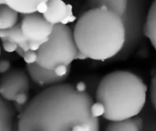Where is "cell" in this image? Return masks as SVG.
Here are the masks:
<instances>
[{
	"mask_svg": "<svg viewBox=\"0 0 156 131\" xmlns=\"http://www.w3.org/2000/svg\"><path fill=\"white\" fill-rule=\"evenodd\" d=\"M93 99L76 86L62 83L46 88L20 112L18 131H100L91 114Z\"/></svg>",
	"mask_w": 156,
	"mask_h": 131,
	"instance_id": "6da1fadb",
	"label": "cell"
},
{
	"mask_svg": "<svg viewBox=\"0 0 156 131\" xmlns=\"http://www.w3.org/2000/svg\"><path fill=\"white\" fill-rule=\"evenodd\" d=\"M72 31L80 58L111 61L122 50L126 41L122 18L106 7L85 10Z\"/></svg>",
	"mask_w": 156,
	"mask_h": 131,
	"instance_id": "7a4b0ae2",
	"label": "cell"
},
{
	"mask_svg": "<svg viewBox=\"0 0 156 131\" xmlns=\"http://www.w3.org/2000/svg\"><path fill=\"white\" fill-rule=\"evenodd\" d=\"M147 86L137 75L125 70L111 72L100 81L96 102L104 107L103 118L120 121L136 117L144 108Z\"/></svg>",
	"mask_w": 156,
	"mask_h": 131,
	"instance_id": "3957f363",
	"label": "cell"
},
{
	"mask_svg": "<svg viewBox=\"0 0 156 131\" xmlns=\"http://www.w3.org/2000/svg\"><path fill=\"white\" fill-rule=\"evenodd\" d=\"M85 9L106 7L120 16L126 29V41L122 50L111 62L128 59L144 38V25L149 9V0H86Z\"/></svg>",
	"mask_w": 156,
	"mask_h": 131,
	"instance_id": "277c9868",
	"label": "cell"
},
{
	"mask_svg": "<svg viewBox=\"0 0 156 131\" xmlns=\"http://www.w3.org/2000/svg\"><path fill=\"white\" fill-rule=\"evenodd\" d=\"M36 53V64L51 70L59 66H70L80 55L73 31L66 24L53 26L49 37L39 46Z\"/></svg>",
	"mask_w": 156,
	"mask_h": 131,
	"instance_id": "5b68a950",
	"label": "cell"
},
{
	"mask_svg": "<svg viewBox=\"0 0 156 131\" xmlns=\"http://www.w3.org/2000/svg\"><path fill=\"white\" fill-rule=\"evenodd\" d=\"M19 25L22 34L28 42L40 45L48 40L53 30V25L48 23L39 12L23 15Z\"/></svg>",
	"mask_w": 156,
	"mask_h": 131,
	"instance_id": "8992f818",
	"label": "cell"
},
{
	"mask_svg": "<svg viewBox=\"0 0 156 131\" xmlns=\"http://www.w3.org/2000/svg\"><path fill=\"white\" fill-rule=\"evenodd\" d=\"M29 88L28 76L20 68L8 70L0 78V96L8 101H15L20 94H27Z\"/></svg>",
	"mask_w": 156,
	"mask_h": 131,
	"instance_id": "52a82bcc",
	"label": "cell"
},
{
	"mask_svg": "<svg viewBox=\"0 0 156 131\" xmlns=\"http://www.w3.org/2000/svg\"><path fill=\"white\" fill-rule=\"evenodd\" d=\"M27 74L36 84L42 87H53L65 83L68 77H59L55 70L47 69L36 63L27 65Z\"/></svg>",
	"mask_w": 156,
	"mask_h": 131,
	"instance_id": "ba28073f",
	"label": "cell"
},
{
	"mask_svg": "<svg viewBox=\"0 0 156 131\" xmlns=\"http://www.w3.org/2000/svg\"><path fill=\"white\" fill-rule=\"evenodd\" d=\"M41 14L48 23L55 26L65 24L70 16V9L63 0H48Z\"/></svg>",
	"mask_w": 156,
	"mask_h": 131,
	"instance_id": "9c48e42d",
	"label": "cell"
},
{
	"mask_svg": "<svg viewBox=\"0 0 156 131\" xmlns=\"http://www.w3.org/2000/svg\"><path fill=\"white\" fill-rule=\"evenodd\" d=\"M48 0H4L5 4L18 14L26 15L43 11Z\"/></svg>",
	"mask_w": 156,
	"mask_h": 131,
	"instance_id": "30bf717a",
	"label": "cell"
},
{
	"mask_svg": "<svg viewBox=\"0 0 156 131\" xmlns=\"http://www.w3.org/2000/svg\"><path fill=\"white\" fill-rule=\"evenodd\" d=\"M16 109L10 101L0 96V131H12L15 122Z\"/></svg>",
	"mask_w": 156,
	"mask_h": 131,
	"instance_id": "8fae6325",
	"label": "cell"
},
{
	"mask_svg": "<svg viewBox=\"0 0 156 131\" xmlns=\"http://www.w3.org/2000/svg\"><path fill=\"white\" fill-rule=\"evenodd\" d=\"M0 38H2L3 40H8L16 44L18 47L22 49L24 52H27L29 50V42L22 34L19 23H17L16 26H14L13 27L9 29L0 30Z\"/></svg>",
	"mask_w": 156,
	"mask_h": 131,
	"instance_id": "7c38bea8",
	"label": "cell"
},
{
	"mask_svg": "<svg viewBox=\"0 0 156 131\" xmlns=\"http://www.w3.org/2000/svg\"><path fill=\"white\" fill-rule=\"evenodd\" d=\"M144 36L148 37L156 50V0H154L148 9L144 25Z\"/></svg>",
	"mask_w": 156,
	"mask_h": 131,
	"instance_id": "4fadbf2b",
	"label": "cell"
},
{
	"mask_svg": "<svg viewBox=\"0 0 156 131\" xmlns=\"http://www.w3.org/2000/svg\"><path fill=\"white\" fill-rule=\"evenodd\" d=\"M0 21L1 29H9L16 26L18 22V13L10 8L5 3H0Z\"/></svg>",
	"mask_w": 156,
	"mask_h": 131,
	"instance_id": "5bb4252c",
	"label": "cell"
},
{
	"mask_svg": "<svg viewBox=\"0 0 156 131\" xmlns=\"http://www.w3.org/2000/svg\"><path fill=\"white\" fill-rule=\"evenodd\" d=\"M105 131H139L133 119L120 121H111Z\"/></svg>",
	"mask_w": 156,
	"mask_h": 131,
	"instance_id": "9a60e30c",
	"label": "cell"
},
{
	"mask_svg": "<svg viewBox=\"0 0 156 131\" xmlns=\"http://www.w3.org/2000/svg\"><path fill=\"white\" fill-rule=\"evenodd\" d=\"M150 97L152 104L156 111V70L153 75L152 81H151V87H150Z\"/></svg>",
	"mask_w": 156,
	"mask_h": 131,
	"instance_id": "2e32d148",
	"label": "cell"
},
{
	"mask_svg": "<svg viewBox=\"0 0 156 131\" xmlns=\"http://www.w3.org/2000/svg\"><path fill=\"white\" fill-rule=\"evenodd\" d=\"M91 114L95 118H100L104 114V107L100 102H94L91 106Z\"/></svg>",
	"mask_w": 156,
	"mask_h": 131,
	"instance_id": "e0dca14e",
	"label": "cell"
},
{
	"mask_svg": "<svg viewBox=\"0 0 156 131\" xmlns=\"http://www.w3.org/2000/svg\"><path fill=\"white\" fill-rule=\"evenodd\" d=\"M23 57H24V60L26 61L27 64H33V63H36L37 53H36V51L28 50V51L24 53Z\"/></svg>",
	"mask_w": 156,
	"mask_h": 131,
	"instance_id": "ac0fdd59",
	"label": "cell"
},
{
	"mask_svg": "<svg viewBox=\"0 0 156 131\" xmlns=\"http://www.w3.org/2000/svg\"><path fill=\"white\" fill-rule=\"evenodd\" d=\"M3 45H4V48L6 52H14L16 51L17 48H18V46L11 41H8V40H3Z\"/></svg>",
	"mask_w": 156,
	"mask_h": 131,
	"instance_id": "d6986e66",
	"label": "cell"
},
{
	"mask_svg": "<svg viewBox=\"0 0 156 131\" xmlns=\"http://www.w3.org/2000/svg\"><path fill=\"white\" fill-rule=\"evenodd\" d=\"M27 99H28L27 94H20V95H18V96L16 98V99H15L14 102L16 103L17 105L22 106V105H25V104L27 102Z\"/></svg>",
	"mask_w": 156,
	"mask_h": 131,
	"instance_id": "ffe728a7",
	"label": "cell"
},
{
	"mask_svg": "<svg viewBox=\"0 0 156 131\" xmlns=\"http://www.w3.org/2000/svg\"><path fill=\"white\" fill-rule=\"evenodd\" d=\"M9 67H10V63L8 61H6V60L0 61V73L1 74H4L6 71H8Z\"/></svg>",
	"mask_w": 156,
	"mask_h": 131,
	"instance_id": "44dd1931",
	"label": "cell"
},
{
	"mask_svg": "<svg viewBox=\"0 0 156 131\" xmlns=\"http://www.w3.org/2000/svg\"><path fill=\"white\" fill-rule=\"evenodd\" d=\"M133 121H134L136 127L138 128L139 131L142 130L143 128H144V120H143L141 118H133Z\"/></svg>",
	"mask_w": 156,
	"mask_h": 131,
	"instance_id": "7402d4cb",
	"label": "cell"
},
{
	"mask_svg": "<svg viewBox=\"0 0 156 131\" xmlns=\"http://www.w3.org/2000/svg\"><path fill=\"white\" fill-rule=\"evenodd\" d=\"M12 131H18V129H17V122H16V124L15 125V127H14V129H13V130Z\"/></svg>",
	"mask_w": 156,
	"mask_h": 131,
	"instance_id": "603a6c76",
	"label": "cell"
},
{
	"mask_svg": "<svg viewBox=\"0 0 156 131\" xmlns=\"http://www.w3.org/2000/svg\"><path fill=\"white\" fill-rule=\"evenodd\" d=\"M0 54H1V47H0Z\"/></svg>",
	"mask_w": 156,
	"mask_h": 131,
	"instance_id": "cb8c5ba5",
	"label": "cell"
}]
</instances>
